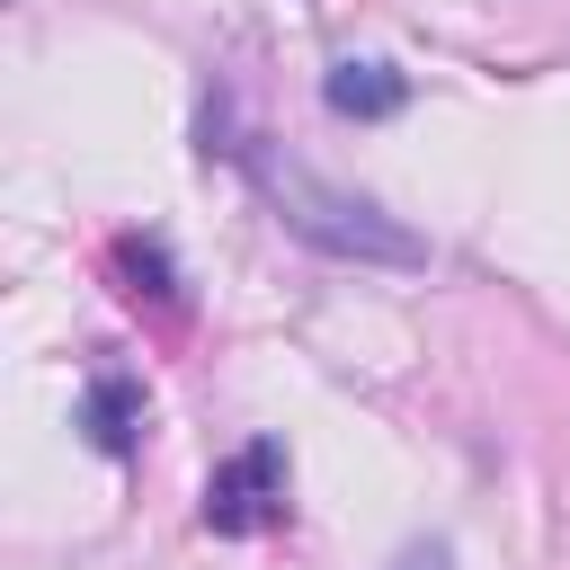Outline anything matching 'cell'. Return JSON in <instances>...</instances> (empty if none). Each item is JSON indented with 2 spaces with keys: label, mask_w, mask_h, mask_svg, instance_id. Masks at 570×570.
<instances>
[{
  "label": "cell",
  "mask_w": 570,
  "mask_h": 570,
  "mask_svg": "<svg viewBox=\"0 0 570 570\" xmlns=\"http://www.w3.org/2000/svg\"><path fill=\"white\" fill-rule=\"evenodd\" d=\"M249 169H258V196L276 205V223L303 249L347 258V267H401V276L428 267V240L401 214H383L374 196H356V187H338V178H321V169H303L285 151H249Z\"/></svg>",
  "instance_id": "obj_1"
},
{
  "label": "cell",
  "mask_w": 570,
  "mask_h": 570,
  "mask_svg": "<svg viewBox=\"0 0 570 570\" xmlns=\"http://www.w3.org/2000/svg\"><path fill=\"white\" fill-rule=\"evenodd\" d=\"M285 445L276 436H249L232 463H214V481H205V534H267L276 517H285Z\"/></svg>",
  "instance_id": "obj_2"
},
{
  "label": "cell",
  "mask_w": 570,
  "mask_h": 570,
  "mask_svg": "<svg viewBox=\"0 0 570 570\" xmlns=\"http://www.w3.org/2000/svg\"><path fill=\"white\" fill-rule=\"evenodd\" d=\"M116 276H125V294H134V303H169V294H178V276H169L160 240H116Z\"/></svg>",
  "instance_id": "obj_5"
},
{
  "label": "cell",
  "mask_w": 570,
  "mask_h": 570,
  "mask_svg": "<svg viewBox=\"0 0 570 570\" xmlns=\"http://www.w3.org/2000/svg\"><path fill=\"white\" fill-rule=\"evenodd\" d=\"M80 428H89V445H98L107 463H125V454L142 445V383H134V374H89Z\"/></svg>",
  "instance_id": "obj_4"
},
{
  "label": "cell",
  "mask_w": 570,
  "mask_h": 570,
  "mask_svg": "<svg viewBox=\"0 0 570 570\" xmlns=\"http://www.w3.org/2000/svg\"><path fill=\"white\" fill-rule=\"evenodd\" d=\"M321 98H330V116H347V125H383V116H401V107H410V71L338 53V62L321 71Z\"/></svg>",
  "instance_id": "obj_3"
},
{
  "label": "cell",
  "mask_w": 570,
  "mask_h": 570,
  "mask_svg": "<svg viewBox=\"0 0 570 570\" xmlns=\"http://www.w3.org/2000/svg\"><path fill=\"white\" fill-rule=\"evenodd\" d=\"M392 570H454V552H445V543H401Z\"/></svg>",
  "instance_id": "obj_6"
}]
</instances>
